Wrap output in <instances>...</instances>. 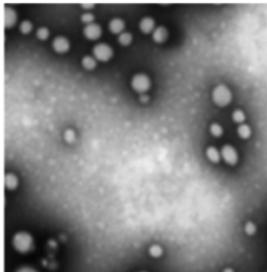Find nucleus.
<instances>
[{
    "instance_id": "obj_1",
    "label": "nucleus",
    "mask_w": 267,
    "mask_h": 272,
    "mask_svg": "<svg viewBox=\"0 0 267 272\" xmlns=\"http://www.w3.org/2000/svg\"><path fill=\"white\" fill-rule=\"evenodd\" d=\"M13 246L19 252H27L34 246L33 237L24 231L18 232L13 238Z\"/></svg>"
},
{
    "instance_id": "obj_2",
    "label": "nucleus",
    "mask_w": 267,
    "mask_h": 272,
    "mask_svg": "<svg viewBox=\"0 0 267 272\" xmlns=\"http://www.w3.org/2000/svg\"><path fill=\"white\" fill-rule=\"evenodd\" d=\"M132 86L136 91L144 92L149 88L150 80L146 74H143V73L136 74L132 80Z\"/></svg>"
},
{
    "instance_id": "obj_3",
    "label": "nucleus",
    "mask_w": 267,
    "mask_h": 272,
    "mask_svg": "<svg viewBox=\"0 0 267 272\" xmlns=\"http://www.w3.org/2000/svg\"><path fill=\"white\" fill-rule=\"evenodd\" d=\"M93 54L95 58H97L101 61H108V60L113 56L112 48L104 43L97 44L93 48Z\"/></svg>"
},
{
    "instance_id": "obj_4",
    "label": "nucleus",
    "mask_w": 267,
    "mask_h": 272,
    "mask_svg": "<svg viewBox=\"0 0 267 272\" xmlns=\"http://www.w3.org/2000/svg\"><path fill=\"white\" fill-rule=\"evenodd\" d=\"M213 99H214L215 103H217L219 105L226 104L228 101L227 90L223 86H219V87L215 88L214 92H213Z\"/></svg>"
},
{
    "instance_id": "obj_5",
    "label": "nucleus",
    "mask_w": 267,
    "mask_h": 272,
    "mask_svg": "<svg viewBox=\"0 0 267 272\" xmlns=\"http://www.w3.org/2000/svg\"><path fill=\"white\" fill-rule=\"evenodd\" d=\"M83 34H85V36L88 38V39L95 40L102 35V28L95 23L88 24L85 28H83Z\"/></svg>"
},
{
    "instance_id": "obj_6",
    "label": "nucleus",
    "mask_w": 267,
    "mask_h": 272,
    "mask_svg": "<svg viewBox=\"0 0 267 272\" xmlns=\"http://www.w3.org/2000/svg\"><path fill=\"white\" fill-rule=\"evenodd\" d=\"M52 46L57 52H65L69 49V41L64 37H57L53 40Z\"/></svg>"
},
{
    "instance_id": "obj_7",
    "label": "nucleus",
    "mask_w": 267,
    "mask_h": 272,
    "mask_svg": "<svg viewBox=\"0 0 267 272\" xmlns=\"http://www.w3.org/2000/svg\"><path fill=\"white\" fill-rule=\"evenodd\" d=\"M16 22V13L11 7H5L4 10V24L5 26H12Z\"/></svg>"
},
{
    "instance_id": "obj_8",
    "label": "nucleus",
    "mask_w": 267,
    "mask_h": 272,
    "mask_svg": "<svg viewBox=\"0 0 267 272\" xmlns=\"http://www.w3.org/2000/svg\"><path fill=\"white\" fill-rule=\"evenodd\" d=\"M154 27H155V21L154 19H151L149 17L142 19L140 22V29L145 34L150 33L152 29H154Z\"/></svg>"
},
{
    "instance_id": "obj_9",
    "label": "nucleus",
    "mask_w": 267,
    "mask_h": 272,
    "mask_svg": "<svg viewBox=\"0 0 267 272\" xmlns=\"http://www.w3.org/2000/svg\"><path fill=\"white\" fill-rule=\"evenodd\" d=\"M109 27L111 29V32L114 34H118L120 32L123 31L124 28V22L122 21L119 18H115L111 20V22L109 23Z\"/></svg>"
},
{
    "instance_id": "obj_10",
    "label": "nucleus",
    "mask_w": 267,
    "mask_h": 272,
    "mask_svg": "<svg viewBox=\"0 0 267 272\" xmlns=\"http://www.w3.org/2000/svg\"><path fill=\"white\" fill-rule=\"evenodd\" d=\"M154 40L158 43H162L166 40L167 38V29L163 26H159L154 31V35H152Z\"/></svg>"
},
{
    "instance_id": "obj_11",
    "label": "nucleus",
    "mask_w": 267,
    "mask_h": 272,
    "mask_svg": "<svg viewBox=\"0 0 267 272\" xmlns=\"http://www.w3.org/2000/svg\"><path fill=\"white\" fill-rule=\"evenodd\" d=\"M4 183L7 188H10V190H14V188L16 187L18 184V179L16 176L14 175V174H6L4 177Z\"/></svg>"
},
{
    "instance_id": "obj_12",
    "label": "nucleus",
    "mask_w": 267,
    "mask_h": 272,
    "mask_svg": "<svg viewBox=\"0 0 267 272\" xmlns=\"http://www.w3.org/2000/svg\"><path fill=\"white\" fill-rule=\"evenodd\" d=\"M82 64L83 67L86 68V69H93V68L96 66L95 60L92 57H89V56L83 57Z\"/></svg>"
},
{
    "instance_id": "obj_13",
    "label": "nucleus",
    "mask_w": 267,
    "mask_h": 272,
    "mask_svg": "<svg viewBox=\"0 0 267 272\" xmlns=\"http://www.w3.org/2000/svg\"><path fill=\"white\" fill-rule=\"evenodd\" d=\"M118 40H119V43L122 44V45H127L131 43L132 41V35L129 34V33H122L119 38H118Z\"/></svg>"
},
{
    "instance_id": "obj_14",
    "label": "nucleus",
    "mask_w": 267,
    "mask_h": 272,
    "mask_svg": "<svg viewBox=\"0 0 267 272\" xmlns=\"http://www.w3.org/2000/svg\"><path fill=\"white\" fill-rule=\"evenodd\" d=\"M162 247L159 246V245H152L149 248V253L151 256H154V258H158V256H161L162 255Z\"/></svg>"
},
{
    "instance_id": "obj_15",
    "label": "nucleus",
    "mask_w": 267,
    "mask_h": 272,
    "mask_svg": "<svg viewBox=\"0 0 267 272\" xmlns=\"http://www.w3.org/2000/svg\"><path fill=\"white\" fill-rule=\"evenodd\" d=\"M223 153H224V156H225V158H226L227 161H230V162L233 161V159H234V152H233V150L231 148L225 147L224 150H223Z\"/></svg>"
},
{
    "instance_id": "obj_16",
    "label": "nucleus",
    "mask_w": 267,
    "mask_h": 272,
    "mask_svg": "<svg viewBox=\"0 0 267 272\" xmlns=\"http://www.w3.org/2000/svg\"><path fill=\"white\" fill-rule=\"evenodd\" d=\"M48 35H49V32H48V29L46 27H40L39 29H38V32H37L38 38H39V39H41V40L47 39Z\"/></svg>"
},
{
    "instance_id": "obj_17",
    "label": "nucleus",
    "mask_w": 267,
    "mask_h": 272,
    "mask_svg": "<svg viewBox=\"0 0 267 272\" xmlns=\"http://www.w3.org/2000/svg\"><path fill=\"white\" fill-rule=\"evenodd\" d=\"M207 155L212 161H217L218 160V153L214 148H208L207 150Z\"/></svg>"
},
{
    "instance_id": "obj_18",
    "label": "nucleus",
    "mask_w": 267,
    "mask_h": 272,
    "mask_svg": "<svg viewBox=\"0 0 267 272\" xmlns=\"http://www.w3.org/2000/svg\"><path fill=\"white\" fill-rule=\"evenodd\" d=\"M20 31L23 34H28L32 31V23L29 21H23L20 25Z\"/></svg>"
},
{
    "instance_id": "obj_19",
    "label": "nucleus",
    "mask_w": 267,
    "mask_h": 272,
    "mask_svg": "<svg viewBox=\"0 0 267 272\" xmlns=\"http://www.w3.org/2000/svg\"><path fill=\"white\" fill-rule=\"evenodd\" d=\"M64 137L66 139V141L68 142H73L75 139V133L73 130L69 129V130H66L65 134H64Z\"/></svg>"
},
{
    "instance_id": "obj_20",
    "label": "nucleus",
    "mask_w": 267,
    "mask_h": 272,
    "mask_svg": "<svg viewBox=\"0 0 267 272\" xmlns=\"http://www.w3.org/2000/svg\"><path fill=\"white\" fill-rule=\"evenodd\" d=\"M94 17L92 14H83L82 16V21L85 22V23H90L91 21H93Z\"/></svg>"
},
{
    "instance_id": "obj_21",
    "label": "nucleus",
    "mask_w": 267,
    "mask_h": 272,
    "mask_svg": "<svg viewBox=\"0 0 267 272\" xmlns=\"http://www.w3.org/2000/svg\"><path fill=\"white\" fill-rule=\"evenodd\" d=\"M211 132L214 134V135H220L221 133V129H220V127L216 124H213L211 126Z\"/></svg>"
},
{
    "instance_id": "obj_22",
    "label": "nucleus",
    "mask_w": 267,
    "mask_h": 272,
    "mask_svg": "<svg viewBox=\"0 0 267 272\" xmlns=\"http://www.w3.org/2000/svg\"><path fill=\"white\" fill-rule=\"evenodd\" d=\"M16 272H38L36 269L30 268V267H22L18 269Z\"/></svg>"
},
{
    "instance_id": "obj_23",
    "label": "nucleus",
    "mask_w": 267,
    "mask_h": 272,
    "mask_svg": "<svg viewBox=\"0 0 267 272\" xmlns=\"http://www.w3.org/2000/svg\"><path fill=\"white\" fill-rule=\"evenodd\" d=\"M140 100H141V102H147L148 96H147V95H142V96L140 97Z\"/></svg>"
},
{
    "instance_id": "obj_24",
    "label": "nucleus",
    "mask_w": 267,
    "mask_h": 272,
    "mask_svg": "<svg viewBox=\"0 0 267 272\" xmlns=\"http://www.w3.org/2000/svg\"><path fill=\"white\" fill-rule=\"evenodd\" d=\"M93 4L91 3H82V6H85V9H90V7H92Z\"/></svg>"
},
{
    "instance_id": "obj_25",
    "label": "nucleus",
    "mask_w": 267,
    "mask_h": 272,
    "mask_svg": "<svg viewBox=\"0 0 267 272\" xmlns=\"http://www.w3.org/2000/svg\"><path fill=\"white\" fill-rule=\"evenodd\" d=\"M224 272H234V270L231 269V268H226V269L224 270Z\"/></svg>"
}]
</instances>
